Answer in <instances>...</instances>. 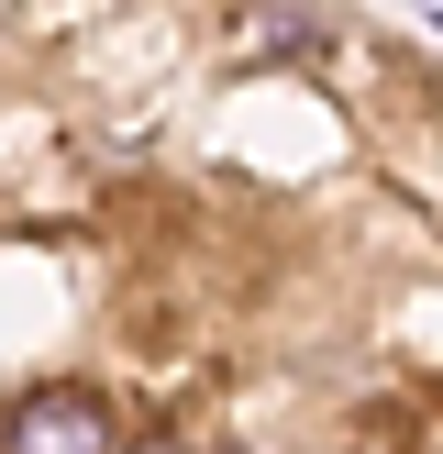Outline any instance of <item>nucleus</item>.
Here are the masks:
<instances>
[]
</instances>
